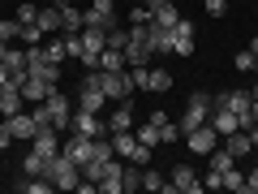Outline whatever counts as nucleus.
<instances>
[{"label":"nucleus","mask_w":258,"mask_h":194,"mask_svg":"<svg viewBox=\"0 0 258 194\" xmlns=\"http://www.w3.org/2000/svg\"><path fill=\"white\" fill-rule=\"evenodd\" d=\"M134 190H142V168L125 160V168H120V194H134Z\"/></svg>","instance_id":"nucleus-22"},{"label":"nucleus","mask_w":258,"mask_h":194,"mask_svg":"<svg viewBox=\"0 0 258 194\" xmlns=\"http://www.w3.org/2000/svg\"><path fill=\"white\" fill-rule=\"evenodd\" d=\"M116 129H134V100H120L116 108H112V117H108V134H116Z\"/></svg>","instance_id":"nucleus-16"},{"label":"nucleus","mask_w":258,"mask_h":194,"mask_svg":"<svg viewBox=\"0 0 258 194\" xmlns=\"http://www.w3.org/2000/svg\"><path fill=\"white\" fill-rule=\"evenodd\" d=\"M203 9L211 13V18H224V13H228V0H203Z\"/></svg>","instance_id":"nucleus-37"},{"label":"nucleus","mask_w":258,"mask_h":194,"mask_svg":"<svg viewBox=\"0 0 258 194\" xmlns=\"http://www.w3.org/2000/svg\"><path fill=\"white\" fill-rule=\"evenodd\" d=\"M74 129H78V134H86V138H103V134H108V121H99L95 112L78 108L74 112Z\"/></svg>","instance_id":"nucleus-11"},{"label":"nucleus","mask_w":258,"mask_h":194,"mask_svg":"<svg viewBox=\"0 0 258 194\" xmlns=\"http://www.w3.org/2000/svg\"><path fill=\"white\" fill-rule=\"evenodd\" d=\"M207 121H211V95H207V91H194V95H189V104H185V112H181V121H176L181 138L189 134V129L207 125Z\"/></svg>","instance_id":"nucleus-2"},{"label":"nucleus","mask_w":258,"mask_h":194,"mask_svg":"<svg viewBox=\"0 0 258 194\" xmlns=\"http://www.w3.org/2000/svg\"><path fill=\"white\" fill-rule=\"evenodd\" d=\"M60 39H64V52L74 56V61H82V35H64L60 30Z\"/></svg>","instance_id":"nucleus-35"},{"label":"nucleus","mask_w":258,"mask_h":194,"mask_svg":"<svg viewBox=\"0 0 258 194\" xmlns=\"http://www.w3.org/2000/svg\"><path fill=\"white\" fill-rule=\"evenodd\" d=\"M249 121H254V125H258V100L249 104Z\"/></svg>","instance_id":"nucleus-44"},{"label":"nucleus","mask_w":258,"mask_h":194,"mask_svg":"<svg viewBox=\"0 0 258 194\" xmlns=\"http://www.w3.org/2000/svg\"><path fill=\"white\" fill-rule=\"evenodd\" d=\"M168 181H172L176 194H198V190H203V181H198V168H189V164H176Z\"/></svg>","instance_id":"nucleus-10"},{"label":"nucleus","mask_w":258,"mask_h":194,"mask_svg":"<svg viewBox=\"0 0 258 194\" xmlns=\"http://www.w3.org/2000/svg\"><path fill=\"white\" fill-rule=\"evenodd\" d=\"M47 181H52V190H78V185H82V164H74V160L64 156H52L47 160Z\"/></svg>","instance_id":"nucleus-1"},{"label":"nucleus","mask_w":258,"mask_h":194,"mask_svg":"<svg viewBox=\"0 0 258 194\" xmlns=\"http://www.w3.org/2000/svg\"><path fill=\"white\" fill-rule=\"evenodd\" d=\"M0 181H5V177H0Z\"/></svg>","instance_id":"nucleus-49"},{"label":"nucleus","mask_w":258,"mask_h":194,"mask_svg":"<svg viewBox=\"0 0 258 194\" xmlns=\"http://www.w3.org/2000/svg\"><path fill=\"white\" fill-rule=\"evenodd\" d=\"M254 78H258V61H254Z\"/></svg>","instance_id":"nucleus-48"},{"label":"nucleus","mask_w":258,"mask_h":194,"mask_svg":"<svg viewBox=\"0 0 258 194\" xmlns=\"http://www.w3.org/2000/svg\"><path fill=\"white\" fill-rule=\"evenodd\" d=\"M211 125H215V134H232V129H241V117L232 108H211Z\"/></svg>","instance_id":"nucleus-18"},{"label":"nucleus","mask_w":258,"mask_h":194,"mask_svg":"<svg viewBox=\"0 0 258 194\" xmlns=\"http://www.w3.org/2000/svg\"><path fill=\"white\" fill-rule=\"evenodd\" d=\"M129 78H134V91H155V95H164V91H172V74L168 69H129Z\"/></svg>","instance_id":"nucleus-5"},{"label":"nucleus","mask_w":258,"mask_h":194,"mask_svg":"<svg viewBox=\"0 0 258 194\" xmlns=\"http://www.w3.org/2000/svg\"><path fill=\"white\" fill-rule=\"evenodd\" d=\"M9 147H13V134H9V125L0 121V151H9Z\"/></svg>","instance_id":"nucleus-40"},{"label":"nucleus","mask_w":258,"mask_h":194,"mask_svg":"<svg viewBox=\"0 0 258 194\" xmlns=\"http://www.w3.org/2000/svg\"><path fill=\"white\" fill-rule=\"evenodd\" d=\"M82 22L86 26H95V30H116L120 26V18H116V0H91V9H82Z\"/></svg>","instance_id":"nucleus-3"},{"label":"nucleus","mask_w":258,"mask_h":194,"mask_svg":"<svg viewBox=\"0 0 258 194\" xmlns=\"http://www.w3.org/2000/svg\"><path fill=\"white\" fill-rule=\"evenodd\" d=\"M5 69L13 78H26V47H5Z\"/></svg>","instance_id":"nucleus-20"},{"label":"nucleus","mask_w":258,"mask_h":194,"mask_svg":"<svg viewBox=\"0 0 258 194\" xmlns=\"http://www.w3.org/2000/svg\"><path fill=\"white\" fill-rule=\"evenodd\" d=\"M43 173H47V156L26 151V160H22V177H43Z\"/></svg>","instance_id":"nucleus-25"},{"label":"nucleus","mask_w":258,"mask_h":194,"mask_svg":"<svg viewBox=\"0 0 258 194\" xmlns=\"http://www.w3.org/2000/svg\"><path fill=\"white\" fill-rule=\"evenodd\" d=\"M249 100H258V82H254V86H249Z\"/></svg>","instance_id":"nucleus-45"},{"label":"nucleus","mask_w":258,"mask_h":194,"mask_svg":"<svg viewBox=\"0 0 258 194\" xmlns=\"http://www.w3.org/2000/svg\"><path fill=\"white\" fill-rule=\"evenodd\" d=\"M224 190H232V194H245V173H241L237 164H232V168H224Z\"/></svg>","instance_id":"nucleus-29"},{"label":"nucleus","mask_w":258,"mask_h":194,"mask_svg":"<svg viewBox=\"0 0 258 194\" xmlns=\"http://www.w3.org/2000/svg\"><path fill=\"white\" fill-rule=\"evenodd\" d=\"M30 151H39V156H60V134H56V129H39L35 138H30Z\"/></svg>","instance_id":"nucleus-13"},{"label":"nucleus","mask_w":258,"mask_h":194,"mask_svg":"<svg viewBox=\"0 0 258 194\" xmlns=\"http://www.w3.org/2000/svg\"><path fill=\"white\" fill-rule=\"evenodd\" d=\"M147 39H151V52H172V26H159V22H151L147 26Z\"/></svg>","instance_id":"nucleus-17"},{"label":"nucleus","mask_w":258,"mask_h":194,"mask_svg":"<svg viewBox=\"0 0 258 194\" xmlns=\"http://www.w3.org/2000/svg\"><path fill=\"white\" fill-rule=\"evenodd\" d=\"M60 151L74 160V164H86V160L95 156V138H86V134H78V129H69V138L60 142Z\"/></svg>","instance_id":"nucleus-8"},{"label":"nucleus","mask_w":258,"mask_h":194,"mask_svg":"<svg viewBox=\"0 0 258 194\" xmlns=\"http://www.w3.org/2000/svg\"><path fill=\"white\" fill-rule=\"evenodd\" d=\"M9 78H13V74L5 69V61H0V86H9Z\"/></svg>","instance_id":"nucleus-43"},{"label":"nucleus","mask_w":258,"mask_h":194,"mask_svg":"<svg viewBox=\"0 0 258 194\" xmlns=\"http://www.w3.org/2000/svg\"><path fill=\"white\" fill-rule=\"evenodd\" d=\"M245 194H258V168H254V173H245Z\"/></svg>","instance_id":"nucleus-41"},{"label":"nucleus","mask_w":258,"mask_h":194,"mask_svg":"<svg viewBox=\"0 0 258 194\" xmlns=\"http://www.w3.org/2000/svg\"><path fill=\"white\" fill-rule=\"evenodd\" d=\"M151 22V9L142 5V9H129V26H147Z\"/></svg>","instance_id":"nucleus-38"},{"label":"nucleus","mask_w":258,"mask_h":194,"mask_svg":"<svg viewBox=\"0 0 258 194\" xmlns=\"http://www.w3.org/2000/svg\"><path fill=\"white\" fill-rule=\"evenodd\" d=\"M43 52H47V61H52V65H60L64 56H69V52H64V39H60V35H47V39H43Z\"/></svg>","instance_id":"nucleus-27"},{"label":"nucleus","mask_w":258,"mask_h":194,"mask_svg":"<svg viewBox=\"0 0 258 194\" xmlns=\"http://www.w3.org/2000/svg\"><path fill=\"white\" fill-rule=\"evenodd\" d=\"M30 74H35V78H43L47 86H60V65H52V61H43V65H30Z\"/></svg>","instance_id":"nucleus-26"},{"label":"nucleus","mask_w":258,"mask_h":194,"mask_svg":"<svg viewBox=\"0 0 258 194\" xmlns=\"http://www.w3.org/2000/svg\"><path fill=\"white\" fill-rule=\"evenodd\" d=\"M43 26H39V22H30V26H22V43H26V47H35V43H43Z\"/></svg>","instance_id":"nucleus-33"},{"label":"nucleus","mask_w":258,"mask_h":194,"mask_svg":"<svg viewBox=\"0 0 258 194\" xmlns=\"http://www.w3.org/2000/svg\"><path fill=\"white\" fill-rule=\"evenodd\" d=\"M47 91H56V86H47L43 78H35V74L26 69V82H22V100H26V104H43V100H47Z\"/></svg>","instance_id":"nucleus-15"},{"label":"nucleus","mask_w":258,"mask_h":194,"mask_svg":"<svg viewBox=\"0 0 258 194\" xmlns=\"http://www.w3.org/2000/svg\"><path fill=\"white\" fill-rule=\"evenodd\" d=\"M232 164H237V160H232L228 147H215L211 151V168H215V173H224V168H232Z\"/></svg>","instance_id":"nucleus-31"},{"label":"nucleus","mask_w":258,"mask_h":194,"mask_svg":"<svg viewBox=\"0 0 258 194\" xmlns=\"http://www.w3.org/2000/svg\"><path fill=\"white\" fill-rule=\"evenodd\" d=\"M39 26H43V35H56V30H60V9H56V5H47V9H43V5H39Z\"/></svg>","instance_id":"nucleus-24"},{"label":"nucleus","mask_w":258,"mask_h":194,"mask_svg":"<svg viewBox=\"0 0 258 194\" xmlns=\"http://www.w3.org/2000/svg\"><path fill=\"white\" fill-rule=\"evenodd\" d=\"M254 61H258V56H254V52H249V47H241V52H237V56H232V65H237L241 74H254Z\"/></svg>","instance_id":"nucleus-34"},{"label":"nucleus","mask_w":258,"mask_h":194,"mask_svg":"<svg viewBox=\"0 0 258 194\" xmlns=\"http://www.w3.org/2000/svg\"><path fill=\"white\" fill-rule=\"evenodd\" d=\"M224 147L232 151V160H241V156H249V151H254V142H249L245 129H232V134H224Z\"/></svg>","instance_id":"nucleus-19"},{"label":"nucleus","mask_w":258,"mask_h":194,"mask_svg":"<svg viewBox=\"0 0 258 194\" xmlns=\"http://www.w3.org/2000/svg\"><path fill=\"white\" fill-rule=\"evenodd\" d=\"M147 9H164V5H176V0H142Z\"/></svg>","instance_id":"nucleus-42"},{"label":"nucleus","mask_w":258,"mask_h":194,"mask_svg":"<svg viewBox=\"0 0 258 194\" xmlns=\"http://www.w3.org/2000/svg\"><path fill=\"white\" fill-rule=\"evenodd\" d=\"M5 47H9V43H0V61H5Z\"/></svg>","instance_id":"nucleus-47"},{"label":"nucleus","mask_w":258,"mask_h":194,"mask_svg":"<svg viewBox=\"0 0 258 194\" xmlns=\"http://www.w3.org/2000/svg\"><path fill=\"white\" fill-rule=\"evenodd\" d=\"M35 18H39V5H22V9H18V22H22V26H30Z\"/></svg>","instance_id":"nucleus-39"},{"label":"nucleus","mask_w":258,"mask_h":194,"mask_svg":"<svg viewBox=\"0 0 258 194\" xmlns=\"http://www.w3.org/2000/svg\"><path fill=\"white\" fill-rule=\"evenodd\" d=\"M172 52H176V56H194V26H189L185 18L172 26Z\"/></svg>","instance_id":"nucleus-14"},{"label":"nucleus","mask_w":258,"mask_h":194,"mask_svg":"<svg viewBox=\"0 0 258 194\" xmlns=\"http://www.w3.org/2000/svg\"><path fill=\"white\" fill-rule=\"evenodd\" d=\"M95 69H103V74H116V69H125V52H120V47H103Z\"/></svg>","instance_id":"nucleus-21"},{"label":"nucleus","mask_w":258,"mask_h":194,"mask_svg":"<svg viewBox=\"0 0 258 194\" xmlns=\"http://www.w3.org/2000/svg\"><path fill=\"white\" fill-rule=\"evenodd\" d=\"M151 22H159V26H176L181 13H176V5H164V9H151Z\"/></svg>","instance_id":"nucleus-30"},{"label":"nucleus","mask_w":258,"mask_h":194,"mask_svg":"<svg viewBox=\"0 0 258 194\" xmlns=\"http://www.w3.org/2000/svg\"><path fill=\"white\" fill-rule=\"evenodd\" d=\"M134 138H138V134H134ZM129 164H138V168H147L151 164V147H142V142H134V151H129Z\"/></svg>","instance_id":"nucleus-32"},{"label":"nucleus","mask_w":258,"mask_h":194,"mask_svg":"<svg viewBox=\"0 0 258 194\" xmlns=\"http://www.w3.org/2000/svg\"><path fill=\"white\" fill-rule=\"evenodd\" d=\"M134 134H138V142H142V147H151V151H155V147H164V138H159V125H155V121H142V125L134 129Z\"/></svg>","instance_id":"nucleus-23"},{"label":"nucleus","mask_w":258,"mask_h":194,"mask_svg":"<svg viewBox=\"0 0 258 194\" xmlns=\"http://www.w3.org/2000/svg\"><path fill=\"white\" fill-rule=\"evenodd\" d=\"M22 39V22L18 18H0V43H18Z\"/></svg>","instance_id":"nucleus-28"},{"label":"nucleus","mask_w":258,"mask_h":194,"mask_svg":"<svg viewBox=\"0 0 258 194\" xmlns=\"http://www.w3.org/2000/svg\"><path fill=\"white\" fill-rule=\"evenodd\" d=\"M185 147L194 151V156H211L215 147H220V134H215V125L211 121H207V125H198V129H189V134H185Z\"/></svg>","instance_id":"nucleus-7"},{"label":"nucleus","mask_w":258,"mask_h":194,"mask_svg":"<svg viewBox=\"0 0 258 194\" xmlns=\"http://www.w3.org/2000/svg\"><path fill=\"white\" fill-rule=\"evenodd\" d=\"M249 52H254V56H258V39H254V43H249Z\"/></svg>","instance_id":"nucleus-46"},{"label":"nucleus","mask_w":258,"mask_h":194,"mask_svg":"<svg viewBox=\"0 0 258 194\" xmlns=\"http://www.w3.org/2000/svg\"><path fill=\"white\" fill-rule=\"evenodd\" d=\"M5 125H9L13 142H26V147H30V138L39 134V125H35V117H30V112H13V117H5Z\"/></svg>","instance_id":"nucleus-9"},{"label":"nucleus","mask_w":258,"mask_h":194,"mask_svg":"<svg viewBox=\"0 0 258 194\" xmlns=\"http://www.w3.org/2000/svg\"><path fill=\"white\" fill-rule=\"evenodd\" d=\"M56 9H60V30L64 35H82V9H74V5H69V0H56Z\"/></svg>","instance_id":"nucleus-12"},{"label":"nucleus","mask_w":258,"mask_h":194,"mask_svg":"<svg viewBox=\"0 0 258 194\" xmlns=\"http://www.w3.org/2000/svg\"><path fill=\"white\" fill-rule=\"evenodd\" d=\"M43 104H47V112H52V129H56V134H69V129H74V104L60 95V86L47 91Z\"/></svg>","instance_id":"nucleus-6"},{"label":"nucleus","mask_w":258,"mask_h":194,"mask_svg":"<svg viewBox=\"0 0 258 194\" xmlns=\"http://www.w3.org/2000/svg\"><path fill=\"white\" fill-rule=\"evenodd\" d=\"M103 104H108V95H103V86H99V69H86V78L78 82V108L103 112Z\"/></svg>","instance_id":"nucleus-4"},{"label":"nucleus","mask_w":258,"mask_h":194,"mask_svg":"<svg viewBox=\"0 0 258 194\" xmlns=\"http://www.w3.org/2000/svg\"><path fill=\"white\" fill-rule=\"evenodd\" d=\"M125 43H129V30H125V26L108 30V47H120V52H125Z\"/></svg>","instance_id":"nucleus-36"}]
</instances>
